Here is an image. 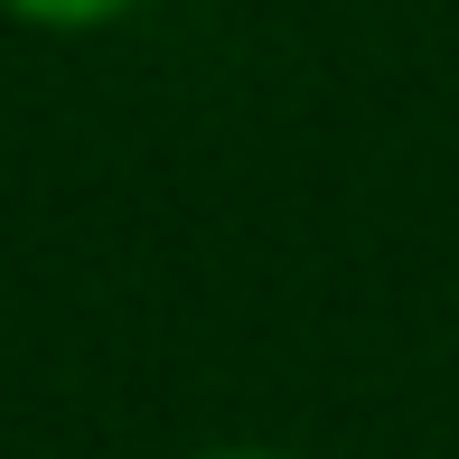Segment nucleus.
<instances>
[{"label":"nucleus","mask_w":459,"mask_h":459,"mask_svg":"<svg viewBox=\"0 0 459 459\" xmlns=\"http://www.w3.org/2000/svg\"><path fill=\"white\" fill-rule=\"evenodd\" d=\"M10 19H29V29H103V19L141 10V0H0Z\"/></svg>","instance_id":"obj_1"},{"label":"nucleus","mask_w":459,"mask_h":459,"mask_svg":"<svg viewBox=\"0 0 459 459\" xmlns=\"http://www.w3.org/2000/svg\"><path fill=\"white\" fill-rule=\"evenodd\" d=\"M216 459H281V450H216Z\"/></svg>","instance_id":"obj_2"}]
</instances>
